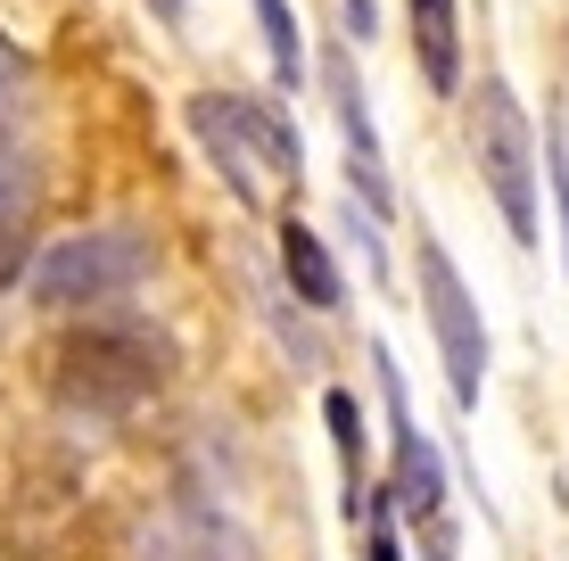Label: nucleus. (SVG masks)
I'll use <instances>...</instances> for the list:
<instances>
[{
	"instance_id": "nucleus-1",
	"label": "nucleus",
	"mask_w": 569,
	"mask_h": 561,
	"mask_svg": "<svg viewBox=\"0 0 569 561\" xmlns=\"http://www.w3.org/2000/svg\"><path fill=\"white\" fill-rule=\"evenodd\" d=\"M166 372H173V339L116 305V314H83L58 339L50 397L67 404V413H83V421H124L166 389Z\"/></svg>"
},
{
	"instance_id": "nucleus-2",
	"label": "nucleus",
	"mask_w": 569,
	"mask_h": 561,
	"mask_svg": "<svg viewBox=\"0 0 569 561\" xmlns=\"http://www.w3.org/2000/svg\"><path fill=\"white\" fill-rule=\"evenodd\" d=\"M190 132H199L214 182H223L248 216H264L272 199H289V190L306 182L298 124L272 100H257V91H190Z\"/></svg>"
},
{
	"instance_id": "nucleus-3",
	"label": "nucleus",
	"mask_w": 569,
	"mask_h": 561,
	"mask_svg": "<svg viewBox=\"0 0 569 561\" xmlns=\"http://www.w3.org/2000/svg\"><path fill=\"white\" fill-rule=\"evenodd\" d=\"M149 264H157L149 231L91 223V231H67V240H50L42 257H33L26 298L42 305V314H74V322H83V314H116V305L149 281Z\"/></svg>"
},
{
	"instance_id": "nucleus-4",
	"label": "nucleus",
	"mask_w": 569,
	"mask_h": 561,
	"mask_svg": "<svg viewBox=\"0 0 569 561\" xmlns=\"http://www.w3.org/2000/svg\"><path fill=\"white\" fill-rule=\"evenodd\" d=\"M537 158H545V132L528 124L520 91L503 83V74H479V91H470V173H479V190L496 199L512 248H537V240H545V216H537Z\"/></svg>"
},
{
	"instance_id": "nucleus-5",
	"label": "nucleus",
	"mask_w": 569,
	"mask_h": 561,
	"mask_svg": "<svg viewBox=\"0 0 569 561\" xmlns=\"http://www.w3.org/2000/svg\"><path fill=\"white\" fill-rule=\"evenodd\" d=\"M413 289H421V322H429V347H438L446 397H455V413H479L496 339H487V314H479V298H470L462 264L446 257L438 231H413Z\"/></svg>"
},
{
	"instance_id": "nucleus-6",
	"label": "nucleus",
	"mask_w": 569,
	"mask_h": 561,
	"mask_svg": "<svg viewBox=\"0 0 569 561\" xmlns=\"http://www.w3.org/2000/svg\"><path fill=\"white\" fill-rule=\"evenodd\" d=\"M371 380H380V413H388V471H380V488L397 495V512L413 520V529H438V512H446V454H438V438L413 421L405 372H397V355H388L380 339H371Z\"/></svg>"
},
{
	"instance_id": "nucleus-7",
	"label": "nucleus",
	"mask_w": 569,
	"mask_h": 561,
	"mask_svg": "<svg viewBox=\"0 0 569 561\" xmlns=\"http://www.w3.org/2000/svg\"><path fill=\"white\" fill-rule=\"evenodd\" d=\"M141 561H257V545L240 537V520L214 504H173L141 520Z\"/></svg>"
},
{
	"instance_id": "nucleus-8",
	"label": "nucleus",
	"mask_w": 569,
	"mask_h": 561,
	"mask_svg": "<svg viewBox=\"0 0 569 561\" xmlns=\"http://www.w3.org/2000/svg\"><path fill=\"white\" fill-rule=\"evenodd\" d=\"M405 33H413V74L429 100L462 91V0H405Z\"/></svg>"
},
{
	"instance_id": "nucleus-9",
	"label": "nucleus",
	"mask_w": 569,
	"mask_h": 561,
	"mask_svg": "<svg viewBox=\"0 0 569 561\" xmlns=\"http://www.w3.org/2000/svg\"><path fill=\"white\" fill-rule=\"evenodd\" d=\"M322 430H330V454H339V512L363 520L371 488H380V471H371V430H363V397L356 389H322Z\"/></svg>"
},
{
	"instance_id": "nucleus-10",
	"label": "nucleus",
	"mask_w": 569,
	"mask_h": 561,
	"mask_svg": "<svg viewBox=\"0 0 569 561\" xmlns=\"http://www.w3.org/2000/svg\"><path fill=\"white\" fill-rule=\"evenodd\" d=\"M281 281H289V298L306 305V314H339L347 305V273H339V257L322 248V231L298 223V216H281Z\"/></svg>"
},
{
	"instance_id": "nucleus-11",
	"label": "nucleus",
	"mask_w": 569,
	"mask_h": 561,
	"mask_svg": "<svg viewBox=\"0 0 569 561\" xmlns=\"http://www.w3.org/2000/svg\"><path fill=\"white\" fill-rule=\"evenodd\" d=\"M248 289H257V305H264V331H272V339H281V355H289V363H298V372H322V339H313V331H306V322H298V314H306V305H298V298H289V281H281V289H272V281H264V257H248Z\"/></svg>"
},
{
	"instance_id": "nucleus-12",
	"label": "nucleus",
	"mask_w": 569,
	"mask_h": 561,
	"mask_svg": "<svg viewBox=\"0 0 569 561\" xmlns=\"http://www.w3.org/2000/svg\"><path fill=\"white\" fill-rule=\"evenodd\" d=\"M33 207H42V166L17 132H0V240L33 231Z\"/></svg>"
},
{
	"instance_id": "nucleus-13",
	"label": "nucleus",
	"mask_w": 569,
	"mask_h": 561,
	"mask_svg": "<svg viewBox=\"0 0 569 561\" xmlns=\"http://www.w3.org/2000/svg\"><path fill=\"white\" fill-rule=\"evenodd\" d=\"M257 33H264V58H272V74H281V91H298L306 83V33H298V9L289 0H257Z\"/></svg>"
},
{
	"instance_id": "nucleus-14",
	"label": "nucleus",
	"mask_w": 569,
	"mask_h": 561,
	"mask_svg": "<svg viewBox=\"0 0 569 561\" xmlns=\"http://www.w3.org/2000/svg\"><path fill=\"white\" fill-rule=\"evenodd\" d=\"M405 512H397V495L388 488H371V504H363V520H356V537H363V561H405Z\"/></svg>"
},
{
	"instance_id": "nucleus-15",
	"label": "nucleus",
	"mask_w": 569,
	"mask_h": 561,
	"mask_svg": "<svg viewBox=\"0 0 569 561\" xmlns=\"http://www.w3.org/2000/svg\"><path fill=\"white\" fill-rule=\"evenodd\" d=\"M545 182H553V223H561V281H569V132L545 116Z\"/></svg>"
},
{
	"instance_id": "nucleus-16",
	"label": "nucleus",
	"mask_w": 569,
	"mask_h": 561,
	"mask_svg": "<svg viewBox=\"0 0 569 561\" xmlns=\"http://www.w3.org/2000/svg\"><path fill=\"white\" fill-rule=\"evenodd\" d=\"M339 231H347V248L363 257V273L380 281V289H397V273H388V248H380V216H363L356 199H339Z\"/></svg>"
},
{
	"instance_id": "nucleus-17",
	"label": "nucleus",
	"mask_w": 569,
	"mask_h": 561,
	"mask_svg": "<svg viewBox=\"0 0 569 561\" xmlns=\"http://www.w3.org/2000/svg\"><path fill=\"white\" fill-rule=\"evenodd\" d=\"M17 91H26V50H17L9 33H0V108H9Z\"/></svg>"
},
{
	"instance_id": "nucleus-18",
	"label": "nucleus",
	"mask_w": 569,
	"mask_h": 561,
	"mask_svg": "<svg viewBox=\"0 0 569 561\" xmlns=\"http://www.w3.org/2000/svg\"><path fill=\"white\" fill-rule=\"evenodd\" d=\"M149 17H157V26H182V17H190V0H149Z\"/></svg>"
},
{
	"instance_id": "nucleus-19",
	"label": "nucleus",
	"mask_w": 569,
	"mask_h": 561,
	"mask_svg": "<svg viewBox=\"0 0 569 561\" xmlns=\"http://www.w3.org/2000/svg\"><path fill=\"white\" fill-rule=\"evenodd\" d=\"M429 561H455V529H446V520L429 529Z\"/></svg>"
}]
</instances>
